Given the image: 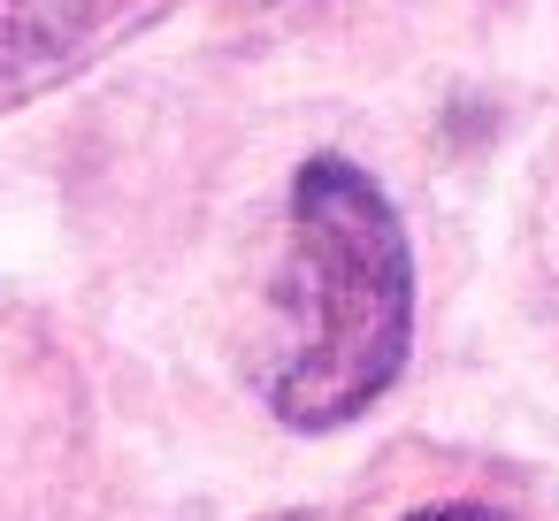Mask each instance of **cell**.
<instances>
[{
  "label": "cell",
  "mask_w": 559,
  "mask_h": 521,
  "mask_svg": "<svg viewBox=\"0 0 559 521\" xmlns=\"http://www.w3.org/2000/svg\"><path fill=\"white\" fill-rule=\"evenodd\" d=\"M414 521H460V513H414Z\"/></svg>",
  "instance_id": "3"
},
{
  "label": "cell",
  "mask_w": 559,
  "mask_h": 521,
  "mask_svg": "<svg viewBox=\"0 0 559 521\" xmlns=\"http://www.w3.org/2000/svg\"><path fill=\"white\" fill-rule=\"evenodd\" d=\"M414 353V253L391 192L345 154H314L292 177L284 261L269 284L261 399L284 429L360 422Z\"/></svg>",
  "instance_id": "1"
},
{
  "label": "cell",
  "mask_w": 559,
  "mask_h": 521,
  "mask_svg": "<svg viewBox=\"0 0 559 521\" xmlns=\"http://www.w3.org/2000/svg\"><path fill=\"white\" fill-rule=\"evenodd\" d=\"M139 0H0V108L78 78Z\"/></svg>",
  "instance_id": "2"
}]
</instances>
